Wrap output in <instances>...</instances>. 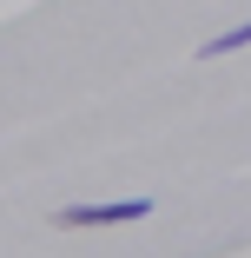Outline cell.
<instances>
[{
  "instance_id": "1",
  "label": "cell",
  "mask_w": 251,
  "mask_h": 258,
  "mask_svg": "<svg viewBox=\"0 0 251 258\" xmlns=\"http://www.w3.org/2000/svg\"><path fill=\"white\" fill-rule=\"evenodd\" d=\"M145 212H152V199H106V205H66L53 225L86 232V225H126V219H145Z\"/></svg>"
},
{
  "instance_id": "2",
  "label": "cell",
  "mask_w": 251,
  "mask_h": 258,
  "mask_svg": "<svg viewBox=\"0 0 251 258\" xmlns=\"http://www.w3.org/2000/svg\"><path fill=\"white\" fill-rule=\"evenodd\" d=\"M238 46H251V20H244V27H231V33H218V40H205V60H218V53H238Z\"/></svg>"
}]
</instances>
